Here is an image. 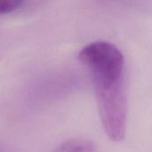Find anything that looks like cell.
Instances as JSON below:
<instances>
[{
	"instance_id": "cell-1",
	"label": "cell",
	"mask_w": 152,
	"mask_h": 152,
	"mask_svg": "<svg viewBox=\"0 0 152 152\" xmlns=\"http://www.w3.org/2000/svg\"><path fill=\"white\" fill-rule=\"evenodd\" d=\"M78 58L91 78L105 134L115 142L123 141L126 133L128 101L122 52L110 42L98 40L84 46Z\"/></svg>"
},
{
	"instance_id": "cell-2",
	"label": "cell",
	"mask_w": 152,
	"mask_h": 152,
	"mask_svg": "<svg viewBox=\"0 0 152 152\" xmlns=\"http://www.w3.org/2000/svg\"><path fill=\"white\" fill-rule=\"evenodd\" d=\"M54 152H97V151L91 141L73 138L61 143Z\"/></svg>"
},
{
	"instance_id": "cell-3",
	"label": "cell",
	"mask_w": 152,
	"mask_h": 152,
	"mask_svg": "<svg viewBox=\"0 0 152 152\" xmlns=\"http://www.w3.org/2000/svg\"><path fill=\"white\" fill-rule=\"evenodd\" d=\"M23 4L24 1L20 0H0V15L15 12Z\"/></svg>"
},
{
	"instance_id": "cell-4",
	"label": "cell",
	"mask_w": 152,
	"mask_h": 152,
	"mask_svg": "<svg viewBox=\"0 0 152 152\" xmlns=\"http://www.w3.org/2000/svg\"><path fill=\"white\" fill-rule=\"evenodd\" d=\"M0 152H6V151H0Z\"/></svg>"
}]
</instances>
